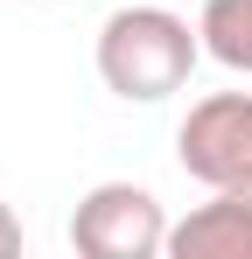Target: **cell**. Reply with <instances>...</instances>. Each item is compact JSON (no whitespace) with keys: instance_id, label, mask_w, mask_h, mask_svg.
I'll return each instance as SVG.
<instances>
[{"instance_id":"obj_1","label":"cell","mask_w":252,"mask_h":259,"mask_svg":"<svg viewBox=\"0 0 252 259\" xmlns=\"http://www.w3.org/2000/svg\"><path fill=\"white\" fill-rule=\"evenodd\" d=\"M196 56H203V28H189L168 7H119L98 28V77H105V91H119L133 105L182 91Z\"/></svg>"},{"instance_id":"obj_3","label":"cell","mask_w":252,"mask_h":259,"mask_svg":"<svg viewBox=\"0 0 252 259\" xmlns=\"http://www.w3.org/2000/svg\"><path fill=\"white\" fill-rule=\"evenodd\" d=\"M175 147H182V168L196 182L252 189V91H217L203 105H189Z\"/></svg>"},{"instance_id":"obj_2","label":"cell","mask_w":252,"mask_h":259,"mask_svg":"<svg viewBox=\"0 0 252 259\" xmlns=\"http://www.w3.org/2000/svg\"><path fill=\"white\" fill-rule=\"evenodd\" d=\"M70 245L84 259H154L168 252V217L140 182H98L70 210Z\"/></svg>"},{"instance_id":"obj_6","label":"cell","mask_w":252,"mask_h":259,"mask_svg":"<svg viewBox=\"0 0 252 259\" xmlns=\"http://www.w3.org/2000/svg\"><path fill=\"white\" fill-rule=\"evenodd\" d=\"M14 252H21V217L0 203V259H14Z\"/></svg>"},{"instance_id":"obj_5","label":"cell","mask_w":252,"mask_h":259,"mask_svg":"<svg viewBox=\"0 0 252 259\" xmlns=\"http://www.w3.org/2000/svg\"><path fill=\"white\" fill-rule=\"evenodd\" d=\"M203 56L252 77V0H203Z\"/></svg>"},{"instance_id":"obj_4","label":"cell","mask_w":252,"mask_h":259,"mask_svg":"<svg viewBox=\"0 0 252 259\" xmlns=\"http://www.w3.org/2000/svg\"><path fill=\"white\" fill-rule=\"evenodd\" d=\"M175 259H252V189H217L210 203L168 224Z\"/></svg>"}]
</instances>
